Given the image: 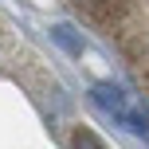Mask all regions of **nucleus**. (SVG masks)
I'll list each match as a JSON object with an SVG mask.
<instances>
[{
	"instance_id": "obj_1",
	"label": "nucleus",
	"mask_w": 149,
	"mask_h": 149,
	"mask_svg": "<svg viewBox=\"0 0 149 149\" xmlns=\"http://www.w3.org/2000/svg\"><path fill=\"white\" fill-rule=\"evenodd\" d=\"M67 4L114 39L149 98V0H67Z\"/></svg>"
},
{
	"instance_id": "obj_2",
	"label": "nucleus",
	"mask_w": 149,
	"mask_h": 149,
	"mask_svg": "<svg viewBox=\"0 0 149 149\" xmlns=\"http://www.w3.org/2000/svg\"><path fill=\"white\" fill-rule=\"evenodd\" d=\"M74 145H79V149H98L94 134H86V130H79V134H74Z\"/></svg>"
}]
</instances>
